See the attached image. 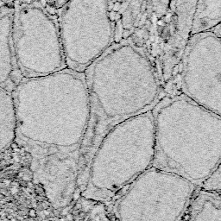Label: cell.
<instances>
[{
  "mask_svg": "<svg viewBox=\"0 0 221 221\" xmlns=\"http://www.w3.org/2000/svg\"><path fill=\"white\" fill-rule=\"evenodd\" d=\"M84 73L91 105L85 140L152 111L165 94L152 58L131 37L115 42Z\"/></svg>",
  "mask_w": 221,
  "mask_h": 221,
  "instance_id": "cell-1",
  "label": "cell"
},
{
  "mask_svg": "<svg viewBox=\"0 0 221 221\" xmlns=\"http://www.w3.org/2000/svg\"><path fill=\"white\" fill-rule=\"evenodd\" d=\"M17 131L33 141L70 145L85 137L91 105L84 72L65 67L25 77L12 92Z\"/></svg>",
  "mask_w": 221,
  "mask_h": 221,
  "instance_id": "cell-2",
  "label": "cell"
},
{
  "mask_svg": "<svg viewBox=\"0 0 221 221\" xmlns=\"http://www.w3.org/2000/svg\"><path fill=\"white\" fill-rule=\"evenodd\" d=\"M11 40L16 66L25 77L44 76L67 67L59 24L37 3L16 4Z\"/></svg>",
  "mask_w": 221,
  "mask_h": 221,
  "instance_id": "cell-3",
  "label": "cell"
},
{
  "mask_svg": "<svg viewBox=\"0 0 221 221\" xmlns=\"http://www.w3.org/2000/svg\"><path fill=\"white\" fill-rule=\"evenodd\" d=\"M109 5L110 0H68L59 8L67 67L84 72L115 43Z\"/></svg>",
  "mask_w": 221,
  "mask_h": 221,
  "instance_id": "cell-4",
  "label": "cell"
},
{
  "mask_svg": "<svg viewBox=\"0 0 221 221\" xmlns=\"http://www.w3.org/2000/svg\"><path fill=\"white\" fill-rule=\"evenodd\" d=\"M221 118V39L212 30L192 34L165 87Z\"/></svg>",
  "mask_w": 221,
  "mask_h": 221,
  "instance_id": "cell-5",
  "label": "cell"
},
{
  "mask_svg": "<svg viewBox=\"0 0 221 221\" xmlns=\"http://www.w3.org/2000/svg\"><path fill=\"white\" fill-rule=\"evenodd\" d=\"M199 0H176V29L173 47V61L178 65L191 36L193 20Z\"/></svg>",
  "mask_w": 221,
  "mask_h": 221,
  "instance_id": "cell-6",
  "label": "cell"
},
{
  "mask_svg": "<svg viewBox=\"0 0 221 221\" xmlns=\"http://www.w3.org/2000/svg\"><path fill=\"white\" fill-rule=\"evenodd\" d=\"M11 31L12 11L0 13V87L3 88L10 81L16 65Z\"/></svg>",
  "mask_w": 221,
  "mask_h": 221,
  "instance_id": "cell-7",
  "label": "cell"
},
{
  "mask_svg": "<svg viewBox=\"0 0 221 221\" xmlns=\"http://www.w3.org/2000/svg\"><path fill=\"white\" fill-rule=\"evenodd\" d=\"M17 131L15 101L12 92L0 87V148L7 145Z\"/></svg>",
  "mask_w": 221,
  "mask_h": 221,
  "instance_id": "cell-8",
  "label": "cell"
},
{
  "mask_svg": "<svg viewBox=\"0 0 221 221\" xmlns=\"http://www.w3.org/2000/svg\"><path fill=\"white\" fill-rule=\"evenodd\" d=\"M221 23V0H199L192 25V34L210 30Z\"/></svg>",
  "mask_w": 221,
  "mask_h": 221,
  "instance_id": "cell-9",
  "label": "cell"
},
{
  "mask_svg": "<svg viewBox=\"0 0 221 221\" xmlns=\"http://www.w3.org/2000/svg\"><path fill=\"white\" fill-rule=\"evenodd\" d=\"M210 30H212L216 36H218L221 39V23H220L217 26H215L214 28H213V29Z\"/></svg>",
  "mask_w": 221,
  "mask_h": 221,
  "instance_id": "cell-10",
  "label": "cell"
},
{
  "mask_svg": "<svg viewBox=\"0 0 221 221\" xmlns=\"http://www.w3.org/2000/svg\"><path fill=\"white\" fill-rule=\"evenodd\" d=\"M68 0H54V2H55V3H56V5L59 7V8H61L66 2H67Z\"/></svg>",
  "mask_w": 221,
  "mask_h": 221,
  "instance_id": "cell-11",
  "label": "cell"
},
{
  "mask_svg": "<svg viewBox=\"0 0 221 221\" xmlns=\"http://www.w3.org/2000/svg\"><path fill=\"white\" fill-rule=\"evenodd\" d=\"M190 217H191V215H190L189 213H187V214H185V215H184V217H183V219H182V220L183 221H189V220H190Z\"/></svg>",
  "mask_w": 221,
  "mask_h": 221,
  "instance_id": "cell-12",
  "label": "cell"
},
{
  "mask_svg": "<svg viewBox=\"0 0 221 221\" xmlns=\"http://www.w3.org/2000/svg\"><path fill=\"white\" fill-rule=\"evenodd\" d=\"M30 215L31 216V217H35L36 216V212H35V210H30Z\"/></svg>",
  "mask_w": 221,
  "mask_h": 221,
  "instance_id": "cell-13",
  "label": "cell"
},
{
  "mask_svg": "<svg viewBox=\"0 0 221 221\" xmlns=\"http://www.w3.org/2000/svg\"><path fill=\"white\" fill-rule=\"evenodd\" d=\"M16 192H17V188H16V187L11 188V193H15Z\"/></svg>",
  "mask_w": 221,
  "mask_h": 221,
  "instance_id": "cell-14",
  "label": "cell"
},
{
  "mask_svg": "<svg viewBox=\"0 0 221 221\" xmlns=\"http://www.w3.org/2000/svg\"><path fill=\"white\" fill-rule=\"evenodd\" d=\"M67 220H68L69 221H71L72 220H73V217H72L70 214H67Z\"/></svg>",
  "mask_w": 221,
  "mask_h": 221,
  "instance_id": "cell-15",
  "label": "cell"
},
{
  "mask_svg": "<svg viewBox=\"0 0 221 221\" xmlns=\"http://www.w3.org/2000/svg\"><path fill=\"white\" fill-rule=\"evenodd\" d=\"M78 196H79V192H76L74 194V199H78Z\"/></svg>",
  "mask_w": 221,
  "mask_h": 221,
  "instance_id": "cell-16",
  "label": "cell"
},
{
  "mask_svg": "<svg viewBox=\"0 0 221 221\" xmlns=\"http://www.w3.org/2000/svg\"><path fill=\"white\" fill-rule=\"evenodd\" d=\"M23 179H24V180H30V178H29L28 176H23Z\"/></svg>",
  "mask_w": 221,
  "mask_h": 221,
  "instance_id": "cell-17",
  "label": "cell"
},
{
  "mask_svg": "<svg viewBox=\"0 0 221 221\" xmlns=\"http://www.w3.org/2000/svg\"><path fill=\"white\" fill-rule=\"evenodd\" d=\"M44 213L46 215H48V211H44Z\"/></svg>",
  "mask_w": 221,
  "mask_h": 221,
  "instance_id": "cell-18",
  "label": "cell"
},
{
  "mask_svg": "<svg viewBox=\"0 0 221 221\" xmlns=\"http://www.w3.org/2000/svg\"><path fill=\"white\" fill-rule=\"evenodd\" d=\"M2 1H5V2H8V1H10V0H2Z\"/></svg>",
  "mask_w": 221,
  "mask_h": 221,
  "instance_id": "cell-19",
  "label": "cell"
}]
</instances>
